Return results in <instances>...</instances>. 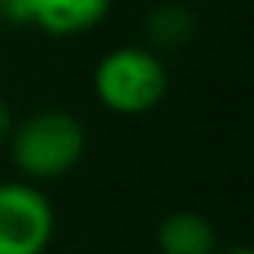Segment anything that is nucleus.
<instances>
[{"label": "nucleus", "instance_id": "39448f33", "mask_svg": "<svg viewBox=\"0 0 254 254\" xmlns=\"http://www.w3.org/2000/svg\"><path fill=\"white\" fill-rule=\"evenodd\" d=\"M155 242L161 254H216V225L193 209H174L158 222Z\"/></svg>", "mask_w": 254, "mask_h": 254}, {"label": "nucleus", "instance_id": "1a4fd4ad", "mask_svg": "<svg viewBox=\"0 0 254 254\" xmlns=\"http://www.w3.org/2000/svg\"><path fill=\"white\" fill-rule=\"evenodd\" d=\"M10 6H13V0H0V16L3 19H10Z\"/></svg>", "mask_w": 254, "mask_h": 254}, {"label": "nucleus", "instance_id": "423d86ee", "mask_svg": "<svg viewBox=\"0 0 254 254\" xmlns=\"http://www.w3.org/2000/svg\"><path fill=\"white\" fill-rule=\"evenodd\" d=\"M196 16L187 3H177V0H168V3H158L145 13L142 19V32L145 42H148L151 52H177L184 45H190L196 39Z\"/></svg>", "mask_w": 254, "mask_h": 254}, {"label": "nucleus", "instance_id": "7ed1b4c3", "mask_svg": "<svg viewBox=\"0 0 254 254\" xmlns=\"http://www.w3.org/2000/svg\"><path fill=\"white\" fill-rule=\"evenodd\" d=\"M55 235L52 199L32 180L0 184V254H45Z\"/></svg>", "mask_w": 254, "mask_h": 254}, {"label": "nucleus", "instance_id": "20e7f679", "mask_svg": "<svg viewBox=\"0 0 254 254\" xmlns=\"http://www.w3.org/2000/svg\"><path fill=\"white\" fill-rule=\"evenodd\" d=\"M113 0H13L10 23H29L49 36H81L106 19Z\"/></svg>", "mask_w": 254, "mask_h": 254}, {"label": "nucleus", "instance_id": "f03ea898", "mask_svg": "<svg viewBox=\"0 0 254 254\" xmlns=\"http://www.w3.org/2000/svg\"><path fill=\"white\" fill-rule=\"evenodd\" d=\"M93 93L116 116H142L168 93V68L148 45H119L93 68Z\"/></svg>", "mask_w": 254, "mask_h": 254}, {"label": "nucleus", "instance_id": "f257e3e1", "mask_svg": "<svg viewBox=\"0 0 254 254\" xmlns=\"http://www.w3.org/2000/svg\"><path fill=\"white\" fill-rule=\"evenodd\" d=\"M10 158L32 184L58 180L77 168L87 151L84 123L68 110H39L10 129Z\"/></svg>", "mask_w": 254, "mask_h": 254}, {"label": "nucleus", "instance_id": "0eeeda50", "mask_svg": "<svg viewBox=\"0 0 254 254\" xmlns=\"http://www.w3.org/2000/svg\"><path fill=\"white\" fill-rule=\"evenodd\" d=\"M10 129H13V113H10V106L0 100V145L10 138Z\"/></svg>", "mask_w": 254, "mask_h": 254}, {"label": "nucleus", "instance_id": "9d476101", "mask_svg": "<svg viewBox=\"0 0 254 254\" xmlns=\"http://www.w3.org/2000/svg\"><path fill=\"white\" fill-rule=\"evenodd\" d=\"M0 19H3V16H0Z\"/></svg>", "mask_w": 254, "mask_h": 254}, {"label": "nucleus", "instance_id": "6e6552de", "mask_svg": "<svg viewBox=\"0 0 254 254\" xmlns=\"http://www.w3.org/2000/svg\"><path fill=\"white\" fill-rule=\"evenodd\" d=\"M222 254H254L248 245H235V248H229V251H222Z\"/></svg>", "mask_w": 254, "mask_h": 254}]
</instances>
